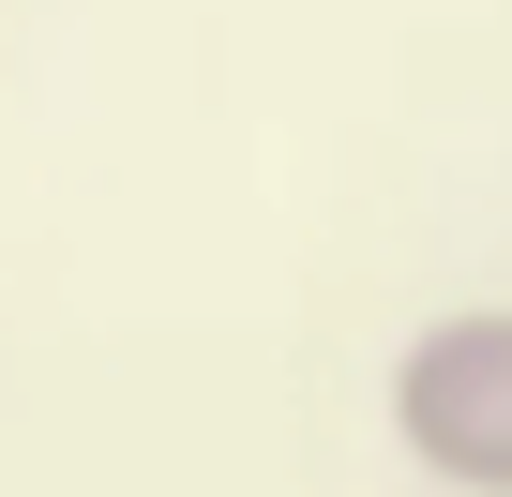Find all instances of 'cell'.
<instances>
[{"label":"cell","mask_w":512,"mask_h":497,"mask_svg":"<svg viewBox=\"0 0 512 497\" xmlns=\"http://www.w3.org/2000/svg\"><path fill=\"white\" fill-rule=\"evenodd\" d=\"M392 437L452 482V497H512V317L467 302L392 362Z\"/></svg>","instance_id":"6da1fadb"}]
</instances>
